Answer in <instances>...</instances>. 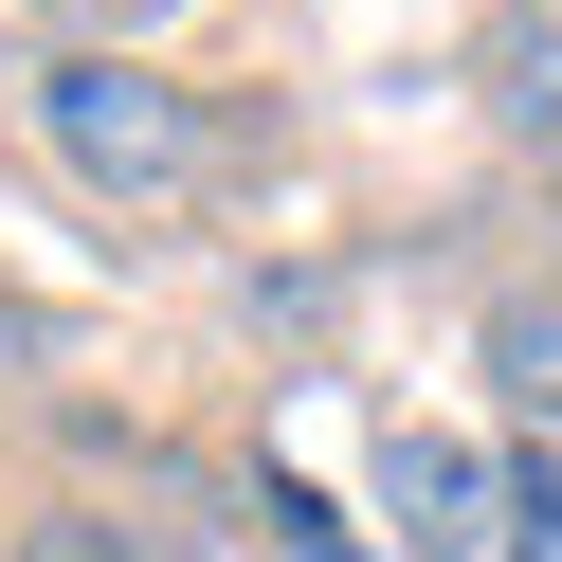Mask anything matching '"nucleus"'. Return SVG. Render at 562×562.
Listing matches in <instances>:
<instances>
[{
	"mask_svg": "<svg viewBox=\"0 0 562 562\" xmlns=\"http://www.w3.org/2000/svg\"><path fill=\"white\" fill-rule=\"evenodd\" d=\"M544 272H562V236H544Z\"/></svg>",
	"mask_w": 562,
	"mask_h": 562,
	"instance_id": "10",
	"label": "nucleus"
},
{
	"mask_svg": "<svg viewBox=\"0 0 562 562\" xmlns=\"http://www.w3.org/2000/svg\"><path fill=\"white\" fill-rule=\"evenodd\" d=\"M19 19H37V37H74V55H182L218 0H19Z\"/></svg>",
	"mask_w": 562,
	"mask_h": 562,
	"instance_id": "6",
	"label": "nucleus"
},
{
	"mask_svg": "<svg viewBox=\"0 0 562 562\" xmlns=\"http://www.w3.org/2000/svg\"><path fill=\"white\" fill-rule=\"evenodd\" d=\"M490 19H562V0H490Z\"/></svg>",
	"mask_w": 562,
	"mask_h": 562,
	"instance_id": "8",
	"label": "nucleus"
},
{
	"mask_svg": "<svg viewBox=\"0 0 562 562\" xmlns=\"http://www.w3.org/2000/svg\"><path fill=\"white\" fill-rule=\"evenodd\" d=\"M19 146H37L91 218H127V236L218 218V182H236V127H218V91H200L182 55H74V37H37L19 55Z\"/></svg>",
	"mask_w": 562,
	"mask_h": 562,
	"instance_id": "1",
	"label": "nucleus"
},
{
	"mask_svg": "<svg viewBox=\"0 0 562 562\" xmlns=\"http://www.w3.org/2000/svg\"><path fill=\"white\" fill-rule=\"evenodd\" d=\"M0 562H182V526L127 508V490H19L0 508Z\"/></svg>",
	"mask_w": 562,
	"mask_h": 562,
	"instance_id": "4",
	"label": "nucleus"
},
{
	"mask_svg": "<svg viewBox=\"0 0 562 562\" xmlns=\"http://www.w3.org/2000/svg\"><path fill=\"white\" fill-rule=\"evenodd\" d=\"M508 562H562V453H526V508H508Z\"/></svg>",
	"mask_w": 562,
	"mask_h": 562,
	"instance_id": "7",
	"label": "nucleus"
},
{
	"mask_svg": "<svg viewBox=\"0 0 562 562\" xmlns=\"http://www.w3.org/2000/svg\"><path fill=\"white\" fill-rule=\"evenodd\" d=\"M0 127H19V55H0Z\"/></svg>",
	"mask_w": 562,
	"mask_h": 562,
	"instance_id": "9",
	"label": "nucleus"
},
{
	"mask_svg": "<svg viewBox=\"0 0 562 562\" xmlns=\"http://www.w3.org/2000/svg\"><path fill=\"white\" fill-rule=\"evenodd\" d=\"M472 381H490V436L508 453L562 436V272H508V291L472 308Z\"/></svg>",
	"mask_w": 562,
	"mask_h": 562,
	"instance_id": "3",
	"label": "nucleus"
},
{
	"mask_svg": "<svg viewBox=\"0 0 562 562\" xmlns=\"http://www.w3.org/2000/svg\"><path fill=\"white\" fill-rule=\"evenodd\" d=\"M363 508L400 562H508V508H526V453L490 417H381L363 453Z\"/></svg>",
	"mask_w": 562,
	"mask_h": 562,
	"instance_id": "2",
	"label": "nucleus"
},
{
	"mask_svg": "<svg viewBox=\"0 0 562 562\" xmlns=\"http://www.w3.org/2000/svg\"><path fill=\"white\" fill-rule=\"evenodd\" d=\"M490 127L562 182V19H490Z\"/></svg>",
	"mask_w": 562,
	"mask_h": 562,
	"instance_id": "5",
	"label": "nucleus"
}]
</instances>
